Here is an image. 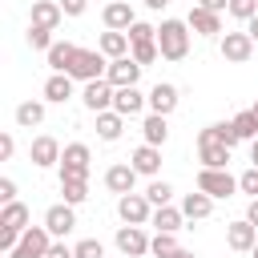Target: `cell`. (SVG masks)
Here are the masks:
<instances>
[{
    "label": "cell",
    "mask_w": 258,
    "mask_h": 258,
    "mask_svg": "<svg viewBox=\"0 0 258 258\" xmlns=\"http://www.w3.org/2000/svg\"><path fill=\"white\" fill-rule=\"evenodd\" d=\"M246 32H250V40L258 44V16H250V20H246Z\"/></svg>",
    "instance_id": "cell-47"
},
{
    "label": "cell",
    "mask_w": 258,
    "mask_h": 258,
    "mask_svg": "<svg viewBox=\"0 0 258 258\" xmlns=\"http://www.w3.org/2000/svg\"><path fill=\"white\" fill-rule=\"evenodd\" d=\"M234 129H238L242 141H254V137H258V117H254L250 109H242V113L234 117Z\"/></svg>",
    "instance_id": "cell-34"
},
{
    "label": "cell",
    "mask_w": 258,
    "mask_h": 258,
    "mask_svg": "<svg viewBox=\"0 0 258 258\" xmlns=\"http://www.w3.org/2000/svg\"><path fill=\"white\" fill-rule=\"evenodd\" d=\"M250 161H254V165H258V137H254V141H250Z\"/></svg>",
    "instance_id": "cell-50"
},
{
    "label": "cell",
    "mask_w": 258,
    "mask_h": 258,
    "mask_svg": "<svg viewBox=\"0 0 258 258\" xmlns=\"http://www.w3.org/2000/svg\"><path fill=\"white\" fill-rule=\"evenodd\" d=\"M149 105V97H141V89L137 85H125V89H117L113 93V109L121 113V117H133V113H141Z\"/></svg>",
    "instance_id": "cell-16"
},
{
    "label": "cell",
    "mask_w": 258,
    "mask_h": 258,
    "mask_svg": "<svg viewBox=\"0 0 258 258\" xmlns=\"http://www.w3.org/2000/svg\"><path fill=\"white\" fill-rule=\"evenodd\" d=\"M198 189L210 194V198H230V194L238 189V177H230L226 169H210V165H202V169H198Z\"/></svg>",
    "instance_id": "cell-4"
},
{
    "label": "cell",
    "mask_w": 258,
    "mask_h": 258,
    "mask_svg": "<svg viewBox=\"0 0 258 258\" xmlns=\"http://www.w3.org/2000/svg\"><path fill=\"white\" fill-rule=\"evenodd\" d=\"M109 73V56L101 48H77L73 64H69V77L73 81H101Z\"/></svg>",
    "instance_id": "cell-2"
},
{
    "label": "cell",
    "mask_w": 258,
    "mask_h": 258,
    "mask_svg": "<svg viewBox=\"0 0 258 258\" xmlns=\"http://www.w3.org/2000/svg\"><path fill=\"white\" fill-rule=\"evenodd\" d=\"M198 137H210V141H222V145H230V149H234V145L242 141V137H238V129H234V121H218V125H206V129H202Z\"/></svg>",
    "instance_id": "cell-29"
},
{
    "label": "cell",
    "mask_w": 258,
    "mask_h": 258,
    "mask_svg": "<svg viewBox=\"0 0 258 258\" xmlns=\"http://www.w3.org/2000/svg\"><path fill=\"white\" fill-rule=\"evenodd\" d=\"M89 145L85 141H73V145H64V153H60V177H89Z\"/></svg>",
    "instance_id": "cell-7"
},
{
    "label": "cell",
    "mask_w": 258,
    "mask_h": 258,
    "mask_svg": "<svg viewBox=\"0 0 258 258\" xmlns=\"http://www.w3.org/2000/svg\"><path fill=\"white\" fill-rule=\"evenodd\" d=\"M60 145H56V137H36L32 145H28V157H32V165H40V169H48V165H60Z\"/></svg>",
    "instance_id": "cell-12"
},
{
    "label": "cell",
    "mask_w": 258,
    "mask_h": 258,
    "mask_svg": "<svg viewBox=\"0 0 258 258\" xmlns=\"http://www.w3.org/2000/svg\"><path fill=\"white\" fill-rule=\"evenodd\" d=\"M246 218L258 226V198H250V206H246Z\"/></svg>",
    "instance_id": "cell-48"
},
{
    "label": "cell",
    "mask_w": 258,
    "mask_h": 258,
    "mask_svg": "<svg viewBox=\"0 0 258 258\" xmlns=\"http://www.w3.org/2000/svg\"><path fill=\"white\" fill-rule=\"evenodd\" d=\"M173 258H194V254H189V250H177V254H173Z\"/></svg>",
    "instance_id": "cell-51"
},
{
    "label": "cell",
    "mask_w": 258,
    "mask_h": 258,
    "mask_svg": "<svg viewBox=\"0 0 258 258\" xmlns=\"http://www.w3.org/2000/svg\"><path fill=\"white\" fill-rule=\"evenodd\" d=\"M157 56H161L157 40H141V44H133V60H137V64H153Z\"/></svg>",
    "instance_id": "cell-38"
},
{
    "label": "cell",
    "mask_w": 258,
    "mask_h": 258,
    "mask_svg": "<svg viewBox=\"0 0 258 258\" xmlns=\"http://www.w3.org/2000/svg\"><path fill=\"white\" fill-rule=\"evenodd\" d=\"M28 44H32V48H44V52H48V48L56 44V40H52V28H40V24H28Z\"/></svg>",
    "instance_id": "cell-37"
},
{
    "label": "cell",
    "mask_w": 258,
    "mask_h": 258,
    "mask_svg": "<svg viewBox=\"0 0 258 258\" xmlns=\"http://www.w3.org/2000/svg\"><path fill=\"white\" fill-rule=\"evenodd\" d=\"M177 250H181V246H177V238H173V234H161V230H157V234H153V242H149V254H153V258H173Z\"/></svg>",
    "instance_id": "cell-33"
},
{
    "label": "cell",
    "mask_w": 258,
    "mask_h": 258,
    "mask_svg": "<svg viewBox=\"0 0 258 258\" xmlns=\"http://www.w3.org/2000/svg\"><path fill=\"white\" fill-rule=\"evenodd\" d=\"M121 129H125V117H121L117 109L97 113V137H101V141H117V137H121Z\"/></svg>",
    "instance_id": "cell-26"
},
{
    "label": "cell",
    "mask_w": 258,
    "mask_h": 258,
    "mask_svg": "<svg viewBox=\"0 0 258 258\" xmlns=\"http://www.w3.org/2000/svg\"><path fill=\"white\" fill-rule=\"evenodd\" d=\"M105 185L121 198V194H133V185H137V169L129 165V161H117V165H109L105 169Z\"/></svg>",
    "instance_id": "cell-13"
},
{
    "label": "cell",
    "mask_w": 258,
    "mask_h": 258,
    "mask_svg": "<svg viewBox=\"0 0 258 258\" xmlns=\"http://www.w3.org/2000/svg\"><path fill=\"white\" fill-rule=\"evenodd\" d=\"M60 16H64L60 0H32V24H40V28H56Z\"/></svg>",
    "instance_id": "cell-22"
},
{
    "label": "cell",
    "mask_w": 258,
    "mask_h": 258,
    "mask_svg": "<svg viewBox=\"0 0 258 258\" xmlns=\"http://www.w3.org/2000/svg\"><path fill=\"white\" fill-rule=\"evenodd\" d=\"M181 222H185V214H181V210H173V206H157V210H153V218H149V226H157L161 234H177V230H181Z\"/></svg>",
    "instance_id": "cell-27"
},
{
    "label": "cell",
    "mask_w": 258,
    "mask_h": 258,
    "mask_svg": "<svg viewBox=\"0 0 258 258\" xmlns=\"http://www.w3.org/2000/svg\"><path fill=\"white\" fill-rule=\"evenodd\" d=\"M157 48H161V60H185V52H189V24L185 20H161Z\"/></svg>",
    "instance_id": "cell-1"
},
{
    "label": "cell",
    "mask_w": 258,
    "mask_h": 258,
    "mask_svg": "<svg viewBox=\"0 0 258 258\" xmlns=\"http://www.w3.org/2000/svg\"><path fill=\"white\" fill-rule=\"evenodd\" d=\"M113 242H117V250H121L125 258H141V254H149V242H153V238H149L141 226H129V222H125V226H117V238H113Z\"/></svg>",
    "instance_id": "cell-6"
},
{
    "label": "cell",
    "mask_w": 258,
    "mask_h": 258,
    "mask_svg": "<svg viewBox=\"0 0 258 258\" xmlns=\"http://www.w3.org/2000/svg\"><path fill=\"white\" fill-rule=\"evenodd\" d=\"M0 230L24 234V230H28V206H24V202H4V210H0Z\"/></svg>",
    "instance_id": "cell-21"
},
{
    "label": "cell",
    "mask_w": 258,
    "mask_h": 258,
    "mask_svg": "<svg viewBox=\"0 0 258 258\" xmlns=\"http://www.w3.org/2000/svg\"><path fill=\"white\" fill-rule=\"evenodd\" d=\"M202 8H210V12H230V0H198Z\"/></svg>",
    "instance_id": "cell-46"
},
{
    "label": "cell",
    "mask_w": 258,
    "mask_h": 258,
    "mask_svg": "<svg viewBox=\"0 0 258 258\" xmlns=\"http://www.w3.org/2000/svg\"><path fill=\"white\" fill-rule=\"evenodd\" d=\"M113 85L101 77V81H85V93H81V101H85V109L89 113H105V109H113Z\"/></svg>",
    "instance_id": "cell-8"
},
{
    "label": "cell",
    "mask_w": 258,
    "mask_h": 258,
    "mask_svg": "<svg viewBox=\"0 0 258 258\" xmlns=\"http://www.w3.org/2000/svg\"><path fill=\"white\" fill-rule=\"evenodd\" d=\"M222 56H226L230 64H246V60L254 56L250 32H226V36H222Z\"/></svg>",
    "instance_id": "cell-10"
},
{
    "label": "cell",
    "mask_w": 258,
    "mask_h": 258,
    "mask_svg": "<svg viewBox=\"0 0 258 258\" xmlns=\"http://www.w3.org/2000/svg\"><path fill=\"white\" fill-rule=\"evenodd\" d=\"M69 97H73V77H69V73H52V77L44 81V101L64 105Z\"/></svg>",
    "instance_id": "cell-24"
},
{
    "label": "cell",
    "mask_w": 258,
    "mask_h": 258,
    "mask_svg": "<svg viewBox=\"0 0 258 258\" xmlns=\"http://www.w3.org/2000/svg\"><path fill=\"white\" fill-rule=\"evenodd\" d=\"M198 161L210 165V169H226V161H230V145L210 141V137H198Z\"/></svg>",
    "instance_id": "cell-17"
},
{
    "label": "cell",
    "mask_w": 258,
    "mask_h": 258,
    "mask_svg": "<svg viewBox=\"0 0 258 258\" xmlns=\"http://www.w3.org/2000/svg\"><path fill=\"white\" fill-rule=\"evenodd\" d=\"M145 198L153 202V210H157V206H169V198H173V185H169V181H149Z\"/></svg>",
    "instance_id": "cell-35"
},
{
    "label": "cell",
    "mask_w": 258,
    "mask_h": 258,
    "mask_svg": "<svg viewBox=\"0 0 258 258\" xmlns=\"http://www.w3.org/2000/svg\"><path fill=\"white\" fill-rule=\"evenodd\" d=\"M117 214H121V222H129V226H145V222L153 218V202H149L145 194H121V198H117Z\"/></svg>",
    "instance_id": "cell-5"
},
{
    "label": "cell",
    "mask_w": 258,
    "mask_h": 258,
    "mask_svg": "<svg viewBox=\"0 0 258 258\" xmlns=\"http://www.w3.org/2000/svg\"><path fill=\"white\" fill-rule=\"evenodd\" d=\"M141 69H145V64H137L133 56H117V60H109V73H105V81H109L113 89H125V85H137Z\"/></svg>",
    "instance_id": "cell-11"
},
{
    "label": "cell",
    "mask_w": 258,
    "mask_h": 258,
    "mask_svg": "<svg viewBox=\"0 0 258 258\" xmlns=\"http://www.w3.org/2000/svg\"><path fill=\"white\" fill-rule=\"evenodd\" d=\"M129 165H133L137 173L153 177V173L161 169V145H137V149H133V157H129Z\"/></svg>",
    "instance_id": "cell-18"
},
{
    "label": "cell",
    "mask_w": 258,
    "mask_h": 258,
    "mask_svg": "<svg viewBox=\"0 0 258 258\" xmlns=\"http://www.w3.org/2000/svg\"><path fill=\"white\" fill-rule=\"evenodd\" d=\"M165 4H169V0H145V8H153V12H161Z\"/></svg>",
    "instance_id": "cell-49"
},
{
    "label": "cell",
    "mask_w": 258,
    "mask_h": 258,
    "mask_svg": "<svg viewBox=\"0 0 258 258\" xmlns=\"http://www.w3.org/2000/svg\"><path fill=\"white\" fill-rule=\"evenodd\" d=\"M173 109H177V89H173V85H165V81H161V85H153V89H149V113L169 117Z\"/></svg>",
    "instance_id": "cell-20"
},
{
    "label": "cell",
    "mask_w": 258,
    "mask_h": 258,
    "mask_svg": "<svg viewBox=\"0 0 258 258\" xmlns=\"http://www.w3.org/2000/svg\"><path fill=\"white\" fill-rule=\"evenodd\" d=\"M250 258H258V242H254V250H250Z\"/></svg>",
    "instance_id": "cell-52"
},
{
    "label": "cell",
    "mask_w": 258,
    "mask_h": 258,
    "mask_svg": "<svg viewBox=\"0 0 258 258\" xmlns=\"http://www.w3.org/2000/svg\"><path fill=\"white\" fill-rule=\"evenodd\" d=\"M141 133H145V145H165L169 125H165V117H161V113H149V117L141 121Z\"/></svg>",
    "instance_id": "cell-28"
},
{
    "label": "cell",
    "mask_w": 258,
    "mask_h": 258,
    "mask_svg": "<svg viewBox=\"0 0 258 258\" xmlns=\"http://www.w3.org/2000/svg\"><path fill=\"white\" fill-rule=\"evenodd\" d=\"M60 8H64V16H85L89 0H60Z\"/></svg>",
    "instance_id": "cell-42"
},
{
    "label": "cell",
    "mask_w": 258,
    "mask_h": 258,
    "mask_svg": "<svg viewBox=\"0 0 258 258\" xmlns=\"http://www.w3.org/2000/svg\"><path fill=\"white\" fill-rule=\"evenodd\" d=\"M125 32H129V44H141V40H157V28H153V24H145V20H133Z\"/></svg>",
    "instance_id": "cell-36"
},
{
    "label": "cell",
    "mask_w": 258,
    "mask_h": 258,
    "mask_svg": "<svg viewBox=\"0 0 258 258\" xmlns=\"http://www.w3.org/2000/svg\"><path fill=\"white\" fill-rule=\"evenodd\" d=\"M254 242H258V226H254L250 218H238V222L226 226V246H230V250L246 254V250H254Z\"/></svg>",
    "instance_id": "cell-9"
},
{
    "label": "cell",
    "mask_w": 258,
    "mask_h": 258,
    "mask_svg": "<svg viewBox=\"0 0 258 258\" xmlns=\"http://www.w3.org/2000/svg\"><path fill=\"white\" fill-rule=\"evenodd\" d=\"M12 153H16V141H12V133H4L0 137V161H8Z\"/></svg>",
    "instance_id": "cell-44"
},
{
    "label": "cell",
    "mask_w": 258,
    "mask_h": 258,
    "mask_svg": "<svg viewBox=\"0 0 258 258\" xmlns=\"http://www.w3.org/2000/svg\"><path fill=\"white\" fill-rule=\"evenodd\" d=\"M60 194L69 206H81L89 198V177H60Z\"/></svg>",
    "instance_id": "cell-32"
},
{
    "label": "cell",
    "mask_w": 258,
    "mask_h": 258,
    "mask_svg": "<svg viewBox=\"0 0 258 258\" xmlns=\"http://www.w3.org/2000/svg\"><path fill=\"white\" fill-rule=\"evenodd\" d=\"M48 246H52L48 226H28V230L20 234V242H16V250H12L8 258H44V254H48Z\"/></svg>",
    "instance_id": "cell-3"
},
{
    "label": "cell",
    "mask_w": 258,
    "mask_h": 258,
    "mask_svg": "<svg viewBox=\"0 0 258 258\" xmlns=\"http://www.w3.org/2000/svg\"><path fill=\"white\" fill-rule=\"evenodd\" d=\"M44 226H48V234H52V238H64V234L77 226V214H73V206H69V202H60V206H48V210H44Z\"/></svg>",
    "instance_id": "cell-14"
},
{
    "label": "cell",
    "mask_w": 258,
    "mask_h": 258,
    "mask_svg": "<svg viewBox=\"0 0 258 258\" xmlns=\"http://www.w3.org/2000/svg\"><path fill=\"white\" fill-rule=\"evenodd\" d=\"M73 254H77V258H105V246H101L97 238H81V242L73 246Z\"/></svg>",
    "instance_id": "cell-39"
},
{
    "label": "cell",
    "mask_w": 258,
    "mask_h": 258,
    "mask_svg": "<svg viewBox=\"0 0 258 258\" xmlns=\"http://www.w3.org/2000/svg\"><path fill=\"white\" fill-rule=\"evenodd\" d=\"M250 113H254V117H258V101H254V105H250Z\"/></svg>",
    "instance_id": "cell-53"
},
{
    "label": "cell",
    "mask_w": 258,
    "mask_h": 258,
    "mask_svg": "<svg viewBox=\"0 0 258 258\" xmlns=\"http://www.w3.org/2000/svg\"><path fill=\"white\" fill-rule=\"evenodd\" d=\"M185 24H189L194 32H202V36H218V32H222V12H210V8H202V4H194L189 16H185Z\"/></svg>",
    "instance_id": "cell-15"
},
{
    "label": "cell",
    "mask_w": 258,
    "mask_h": 258,
    "mask_svg": "<svg viewBox=\"0 0 258 258\" xmlns=\"http://www.w3.org/2000/svg\"><path fill=\"white\" fill-rule=\"evenodd\" d=\"M73 56H77V44H69V40H56V44L48 48V64H52L56 73H69Z\"/></svg>",
    "instance_id": "cell-30"
},
{
    "label": "cell",
    "mask_w": 258,
    "mask_h": 258,
    "mask_svg": "<svg viewBox=\"0 0 258 258\" xmlns=\"http://www.w3.org/2000/svg\"><path fill=\"white\" fill-rule=\"evenodd\" d=\"M230 16H238V20L258 16V0H230Z\"/></svg>",
    "instance_id": "cell-40"
},
{
    "label": "cell",
    "mask_w": 258,
    "mask_h": 258,
    "mask_svg": "<svg viewBox=\"0 0 258 258\" xmlns=\"http://www.w3.org/2000/svg\"><path fill=\"white\" fill-rule=\"evenodd\" d=\"M0 202H16V181L12 177H0Z\"/></svg>",
    "instance_id": "cell-43"
},
{
    "label": "cell",
    "mask_w": 258,
    "mask_h": 258,
    "mask_svg": "<svg viewBox=\"0 0 258 258\" xmlns=\"http://www.w3.org/2000/svg\"><path fill=\"white\" fill-rule=\"evenodd\" d=\"M181 214H185V218H194V222H202V218H210V214H214V198H210V194H202V189H198V194H185V198H181Z\"/></svg>",
    "instance_id": "cell-25"
},
{
    "label": "cell",
    "mask_w": 258,
    "mask_h": 258,
    "mask_svg": "<svg viewBox=\"0 0 258 258\" xmlns=\"http://www.w3.org/2000/svg\"><path fill=\"white\" fill-rule=\"evenodd\" d=\"M109 60H117V56H129V32H117V28H109V32H101V44H97Z\"/></svg>",
    "instance_id": "cell-23"
},
{
    "label": "cell",
    "mask_w": 258,
    "mask_h": 258,
    "mask_svg": "<svg viewBox=\"0 0 258 258\" xmlns=\"http://www.w3.org/2000/svg\"><path fill=\"white\" fill-rule=\"evenodd\" d=\"M44 258H77V254H73V250H69V246H64V242H52V246H48V254H44Z\"/></svg>",
    "instance_id": "cell-45"
},
{
    "label": "cell",
    "mask_w": 258,
    "mask_h": 258,
    "mask_svg": "<svg viewBox=\"0 0 258 258\" xmlns=\"http://www.w3.org/2000/svg\"><path fill=\"white\" fill-rule=\"evenodd\" d=\"M238 189H242V194H250V198H258V165H250V169L238 177Z\"/></svg>",
    "instance_id": "cell-41"
},
{
    "label": "cell",
    "mask_w": 258,
    "mask_h": 258,
    "mask_svg": "<svg viewBox=\"0 0 258 258\" xmlns=\"http://www.w3.org/2000/svg\"><path fill=\"white\" fill-rule=\"evenodd\" d=\"M44 121V105L40 101H20L16 105V125L20 129H32V125H40Z\"/></svg>",
    "instance_id": "cell-31"
},
{
    "label": "cell",
    "mask_w": 258,
    "mask_h": 258,
    "mask_svg": "<svg viewBox=\"0 0 258 258\" xmlns=\"http://www.w3.org/2000/svg\"><path fill=\"white\" fill-rule=\"evenodd\" d=\"M101 20H105V28H117V32H125L137 16H133V8H129V0H113V4H105V12H101Z\"/></svg>",
    "instance_id": "cell-19"
}]
</instances>
